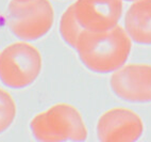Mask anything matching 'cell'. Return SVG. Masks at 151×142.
I'll list each match as a JSON object with an SVG mask.
<instances>
[{
  "mask_svg": "<svg viewBox=\"0 0 151 142\" xmlns=\"http://www.w3.org/2000/svg\"><path fill=\"white\" fill-rule=\"evenodd\" d=\"M16 115V105L6 90L0 88V133L6 130Z\"/></svg>",
  "mask_w": 151,
  "mask_h": 142,
  "instance_id": "10",
  "label": "cell"
},
{
  "mask_svg": "<svg viewBox=\"0 0 151 142\" xmlns=\"http://www.w3.org/2000/svg\"><path fill=\"white\" fill-rule=\"evenodd\" d=\"M73 7L77 20L88 31L116 27L122 14V0H77Z\"/></svg>",
  "mask_w": 151,
  "mask_h": 142,
  "instance_id": "6",
  "label": "cell"
},
{
  "mask_svg": "<svg viewBox=\"0 0 151 142\" xmlns=\"http://www.w3.org/2000/svg\"><path fill=\"white\" fill-rule=\"evenodd\" d=\"M18 1H24V0H18Z\"/></svg>",
  "mask_w": 151,
  "mask_h": 142,
  "instance_id": "12",
  "label": "cell"
},
{
  "mask_svg": "<svg viewBox=\"0 0 151 142\" xmlns=\"http://www.w3.org/2000/svg\"><path fill=\"white\" fill-rule=\"evenodd\" d=\"M126 1H136V0H126Z\"/></svg>",
  "mask_w": 151,
  "mask_h": 142,
  "instance_id": "11",
  "label": "cell"
},
{
  "mask_svg": "<svg viewBox=\"0 0 151 142\" xmlns=\"http://www.w3.org/2000/svg\"><path fill=\"white\" fill-rule=\"evenodd\" d=\"M42 65V56L33 45L11 44L0 52V80L12 89L26 88L38 77Z\"/></svg>",
  "mask_w": 151,
  "mask_h": 142,
  "instance_id": "3",
  "label": "cell"
},
{
  "mask_svg": "<svg viewBox=\"0 0 151 142\" xmlns=\"http://www.w3.org/2000/svg\"><path fill=\"white\" fill-rule=\"evenodd\" d=\"M143 131V122L135 112L114 108L101 115L98 135L101 142H133Z\"/></svg>",
  "mask_w": 151,
  "mask_h": 142,
  "instance_id": "7",
  "label": "cell"
},
{
  "mask_svg": "<svg viewBox=\"0 0 151 142\" xmlns=\"http://www.w3.org/2000/svg\"><path fill=\"white\" fill-rule=\"evenodd\" d=\"M54 12L49 0H11L8 24L10 30L24 41H35L49 32Z\"/></svg>",
  "mask_w": 151,
  "mask_h": 142,
  "instance_id": "4",
  "label": "cell"
},
{
  "mask_svg": "<svg viewBox=\"0 0 151 142\" xmlns=\"http://www.w3.org/2000/svg\"><path fill=\"white\" fill-rule=\"evenodd\" d=\"M131 38L120 26L105 31L84 30L76 46L80 60L88 70L106 74L116 72L127 62Z\"/></svg>",
  "mask_w": 151,
  "mask_h": 142,
  "instance_id": "1",
  "label": "cell"
},
{
  "mask_svg": "<svg viewBox=\"0 0 151 142\" xmlns=\"http://www.w3.org/2000/svg\"><path fill=\"white\" fill-rule=\"evenodd\" d=\"M84 29L79 24L75 15V7L73 4L69 6L67 10L62 14L60 19V33L62 36L65 43L68 44L70 47L76 49L78 43L79 36Z\"/></svg>",
  "mask_w": 151,
  "mask_h": 142,
  "instance_id": "9",
  "label": "cell"
},
{
  "mask_svg": "<svg viewBox=\"0 0 151 142\" xmlns=\"http://www.w3.org/2000/svg\"><path fill=\"white\" fill-rule=\"evenodd\" d=\"M31 128L42 142H61L66 139L82 141L86 137L81 114L68 104H57L37 114L31 122Z\"/></svg>",
  "mask_w": 151,
  "mask_h": 142,
  "instance_id": "2",
  "label": "cell"
},
{
  "mask_svg": "<svg viewBox=\"0 0 151 142\" xmlns=\"http://www.w3.org/2000/svg\"><path fill=\"white\" fill-rule=\"evenodd\" d=\"M124 30L135 43L151 45V0H136L126 14Z\"/></svg>",
  "mask_w": 151,
  "mask_h": 142,
  "instance_id": "8",
  "label": "cell"
},
{
  "mask_svg": "<svg viewBox=\"0 0 151 142\" xmlns=\"http://www.w3.org/2000/svg\"><path fill=\"white\" fill-rule=\"evenodd\" d=\"M110 85L115 95L131 103L151 101V65L129 64L114 72Z\"/></svg>",
  "mask_w": 151,
  "mask_h": 142,
  "instance_id": "5",
  "label": "cell"
}]
</instances>
